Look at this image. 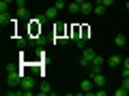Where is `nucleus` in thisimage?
<instances>
[{
    "mask_svg": "<svg viewBox=\"0 0 129 96\" xmlns=\"http://www.w3.org/2000/svg\"><path fill=\"white\" fill-rule=\"evenodd\" d=\"M56 15H58V9H56V6H50V9L45 11V17L47 19H56Z\"/></svg>",
    "mask_w": 129,
    "mask_h": 96,
    "instance_id": "9d476101",
    "label": "nucleus"
},
{
    "mask_svg": "<svg viewBox=\"0 0 129 96\" xmlns=\"http://www.w3.org/2000/svg\"><path fill=\"white\" fill-rule=\"evenodd\" d=\"M120 62H123V58H120V56H110V58H108V66H110V68L120 66Z\"/></svg>",
    "mask_w": 129,
    "mask_h": 96,
    "instance_id": "0eeeda50",
    "label": "nucleus"
},
{
    "mask_svg": "<svg viewBox=\"0 0 129 96\" xmlns=\"http://www.w3.org/2000/svg\"><path fill=\"white\" fill-rule=\"evenodd\" d=\"M92 6H95V4H90V2H82V4H80V13H82V15H88V13L92 11Z\"/></svg>",
    "mask_w": 129,
    "mask_h": 96,
    "instance_id": "6e6552de",
    "label": "nucleus"
},
{
    "mask_svg": "<svg viewBox=\"0 0 129 96\" xmlns=\"http://www.w3.org/2000/svg\"><path fill=\"white\" fill-rule=\"evenodd\" d=\"M123 66H127V68H129V58H125V62H123Z\"/></svg>",
    "mask_w": 129,
    "mask_h": 96,
    "instance_id": "5701e85b",
    "label": "nucleus"
},
{
    "mask_svg": "<svg viewBox=\"0 0 129 96\" xmlns=\"http://www.w3.org/2000/svg\"><path fill=\"white\" fill-rule=\"evenodd\" d=\"M123 86H125V88L129 90V77H123Z\"/></svg>",
    "mask_w": 129,
    "mask_h": 96,
    "instance_id": "aec40b11",
    "label": "nucleus"
},
{
    "mask_svg": "<svg viewBox=\"0 0 129 96\" xmlns=\"http://www.w3.org/2000/svg\"><path fill=\"white\" fill-rule=\"evenodd\" d=\"M125 41H127L125 34H116V36H114V45L116 47H125Z\"/></svg>",
    "mask_w": 129,
    "mask_h": 96,
    "instance_id": "1a4fd4ad",
    "label": "nucleus"
},
{
    "mask_svg": "<svg viewBox=\"0 0 129 96\" xmlns=\"http://www.w3.org/2000/svg\"><path fill=\"white\" fill-rule=\"evenodd\" d=\"M106 9H108V6L103 4V0H95V6H92V13H95V15H103Z\"/></svg>",
    "mask_w": 129,
    "mask_h": 96,
    "instance_id": "39448f33",
    "label": "nucleus"
},
{
    "mask_svg": "<svg viewBox=\"0 0 129 96\" xmlns=\"http://www.w3.org/2000/svg\"><path fill=\"white\" fill-rule=\"evenodd\" d=\"M103 64H106V60H103L101 56H95V60H92V62H90V66H88V73H90V75L99 73V70H101V66H103Z\"/></svg>",
    "mask_w": 129,
    "mask_h": 96,
    "instance_id": "7ed1b4c3",
    "label": "nucleus"
},
{
    "mask_svg": "<svg viewBox=\"0 0 129 96\" xmlns=\"http://www.w3.org/2000/svg\"><path fill=\"white\" fill-rule=\"evenodd\" d=\"M56 41H58L60 45H67V43H69V38H67V36H56Z\"/></svg>",
    "mask_w": 129,
    "mask_h": 96,
    "instance_id": "f3484780",
    "label": "nucleus"
},
{
    "mask_svg": "<svg viewBox=\"0 0 129 96\" xmlns=\"http://www.w3.org/2000/svg\"><path fill=\"white\" fill-rule=\"evenodd\" d=\"M0 13H7V2H2V0H0Z\"/></svg>",
    "mask_w": 129,
    "mask_h": 96,
    "instance_id": "6ab92c4d",
    "label": "nucleus"
},
{
    "mask_svg": "<svg viewBox=\"0 0 129 96\" xmlns=\"http://www.w3.org/2000/svg\"><path fill=\"white\" fill-rule=\"evenodd\" d=\"M67 11H69V13H80V4L73 0L71 4H67Z\"/></svg>",
    "mask_w": 129,
    "mask_h": 96,
    "instance_id": "f8f14e48",
    "label": "nucleus"
},
{
    "mask_svg": "<svg viewBox=\"0 0 129 96\" xmlns=\"http://www.w3.org/2000/svg\"><path fill=\"white\" fill-rule=\"evenodd\" d=\"M54 6L60 11V9H64V6H67V2H64V0H56V4H54Z\"/></svg>",
    "mask_w": 129,
    "mask_h": 96,
    "instance_id": "dca6fc26",
    "label": "nucleus"
},
{
    "mask_svg": "<svg viewBox=\"0 0 129 96\" xmlns=\"http://www.w3.org/2000/svg\"><path fill=\"white\" fill-rule=\"evenodd\" d=\"M95 56H97V51L92 49V47H84V49H82V58H80V66L88 68V66H90V62L95 60Z\"/></svg>",
    "mask_w": 129,
    "mask_h": 96,
    "instance_id": "f257e3e1",
    "label": "nucleus"
},
{
    "mask_svg": "<svg viewBox=\"0 0 129 96\" xmlns=\"http://www.w3.org/2000/svg\"><path fill=\"white\" fill-rule=\"evenodd\" d=\"M35 86H37V81H35V79L32 77H28V75H22V79H19V88H22V90H26V94L30 96V94H35Z\"/></svg>",
    "mask_w": 129,
    "mask_h": 96,
    "instance_id": "f03ea898",
    "label": "nucleus"
},
{
    "mask_svg": "<svg viewBox=\"0 0 129 96\" xmlns=\"http://www.w3.org/2000/svg\"><path fill=\"white\" fill-rule=\"evenodd\" d=\"M0 24H2V28H5L7 24H11V19H9V15H7V13H0Z\"/></svg>",
    "mask_w": 129,
    "mask_h": 96,
    "instance_id": "4468645a",
    "label": "nucleus"
},
{
    "mask_svg": "<svg viewBox=\"0 0 129 96\" xmlns=\"http://www.w3.org/2000/svg\"><path fill=\"white\" fill-rule=\"evenodd\" d=\"M75 2H78V4H82V2H86V0H75Z\"/></svg>",
    "mask_w": 129,
    "mask_h": 96,
    "instance_id": "393cba45",
    "label": "nucleus"
},
{
    "mask_svg": "<svg viewBox=\"0 0 129 96\" xmlns=\"http://www.w3.org/2000/svg\"><path fill=\"white\" fill-rule=\"evenodd\" d=\"M17 17L19 19H26L28 17V9H26V6H19V9H17Z\"/></svg>",
    "mask_w": 129,
    "mask_h": 96,
    "instance_id": "ddd939ff",
    "label": "nucleus"
},
{
    "mask_svg": "<svg viewBox=\"0 0 129 96\" xmlns=\"http://www.w3.org/2000/svg\"><path fill=\"white\" fill-rule=\"evenodd\" d=\"M90 79L95 81L97 88H103V86H106V77L101 75V70H99V73H95V75H90Z\"/></svg>",
    "mask_w": 129,
    "mask_h": 96,
    "instance_id": "423d86ee",
    "label": "nucleus"
},
{
    "mask_svg": "<svg viewBox=\"0 0 129 96\" xmlns=\"http://www.w3.org/2000/svg\"><path fill=\"white\" fill-rule=\"evenodd\" d=\"M2 2H7V4H11V2H15V0H2Z\"/></svg>",
    "mask_w": 129,
    "mask_h": 96,
    "instance_id": "b1692460",
    "label": "nucleus"
},
{
    "mask_svg": "<svg viewBox=\"0 0 129 96\" xmlns=\"http://www.w3.org/2000/svg\"><path fill=\"white\" fill-rule=\"evenodd\" d=\"M127 92H129L127 88H125V86H120L118 90H114V94H116V96H125V94H127Z\"/></svg>",
    "mask_w": 129,
    "mask_h": 96,
    "instance_id": "2eb2a0df",
    "label": "nucleus"
},
{
    "mask_svg": "<svg viewBox=\"0 0 129 96\" xmlns=\"http://www.w3.org/2000/svg\"><path fill=\"white\" fill-rule=\"evenodd\" d=\"M39 94H41V96H45V94H54V92H52V88L47 86V83H43V86L39 88Z\"/></svg>",
    "mask_w": 129,
    "mask_h": 96,
    "instance_id": "9b49d317",
    "label": "nucleus"
},
{
    "mask_svg": "<svg viewBox=\"0 0 129 96\" xmlns=\"http://www.w3.org/2000/svg\"><path fill=\"white\" fill-rule=\"evenodd\" d=\"M125 6H127V11H129V0H127V2H125Z\"/></svg>",
    "mask_w": 129,
    "mask_h": 96,
    "instance_id": "a878e982",
    "label": "nucleus"
},
{
    "mask_svg": "<svg viewBox=\"0 0 129 96\" xmlns=\"http://www.w3.org/2000/svg\"><path fill=\"white\" fill-rule=\"evenodd\" d=\"M92 88H95V81L92 79H82V83H80V90H82V94H95L92 92Z\"/></svg>",
    "mask_w": 129,
    "mask_h": 96,
    "instance_id": "20e7f679",
    "label": "nucleus"
},
{
    "mask_svg": "<svg viewBox=\"0 0 129 96\" xmlns=\"http://www.w3.org/2000/svg\"><path fill=\"white\" fill-rule=\"evenodd\" d=\"M15 4H17V9H19V6H24V4H26V0H15Z\"/></svg>",
    "mask_w": 129,
    "mask_h": 96,
    "instance_id": "412c9836",
    "label": "nucleus"
},
{
    "mask_svg": "<svg viewBox=\"0 0 129 96\" xmlns=\"http://www.w3.org/2000/svg\"><path fill=\"white\" fill-rule=\"evenodd\" d=\"M15 45H17V47H24V45H26V38H24V36H19L17 41H15Z\"/></svg>",
    "mask_w": 129,
    "mask_h": 96,
    "instance_id": "a211bd4d",
    "label": "nucleus"
},
{
    "mask_svg": "<svg viewBox=\"0 0 129 96\" xmlns=\"http://www.w3.org/2000/svg\"><path fill=\"white\" fill-rule=\"evenodd\" d=\"M112 2H116V0H103V4H106V6H110Z\"/></svg>",
    "mask_w": 129,
    "mask_h": 96,
    "instance_id": "4be33fe9",
    "label": "nucleus"
}]
</instances>
